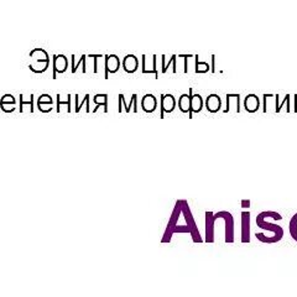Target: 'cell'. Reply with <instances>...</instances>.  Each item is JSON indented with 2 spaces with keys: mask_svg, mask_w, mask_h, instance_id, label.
Returning <instances> with one entry per match:
<instances>
[{
  "mask_svg": "<svg viewBox=\"0 0 297 297\" xmlns=\"http://www.w3.org/2000/svg\"><path fill=\"white\" fill-rule=\"evenodd\" d=\"M173 233H189L192 235L193 242L196 243H201L203 240L201 238L193 215H192L191 208H189L188 202L186 200H178L176 202L175 208H173L172 213H171L170 222H168L167 228H166V232L161 242H170Z\"/></svg>",
  "mask_w": 297,
  "mask_h": 297,
  "instance_id": "obj_1",
  "label": "cell"
},
{
  "mask_svg": "<svg viewBox=\"0 0 297 297\" xmlns=\"http://www.w3.org/2000/svg\"><path fill=\"white\" fill-rule=\"evenodd\" d=\"M281 219H282V216L274 211H264V212L259 213L255 221L256 226L265 232H269V234L266 237L258 238V240L266 243V244L280 242L283 237V229L282 227L275 224L274 221H281Z\"/></svg>",
  "mask_w": 297,
  "mask_h": 297,
  "instance_id": "obj_2",
  "label": "cell"
},
{
  "mask_svg": "<svg viewBox=\"0 0 297 297\" xmlns=\"http://www.w3.org/2000/svg\"><path fill=\"white\" fill-rule=\"evenodd\" d=\"M30 57L33 58V62L29 66L31 71L36 72V73L46 71L50 63V57L46 51L42 49H35L30 52Z\"/></svg>",
  "mask_w": 297,
  "mask_h": 297,
  "instance_id": "obj_3",
  "label": "cell"
},
{
  "mask_svg": "<svg viewBox=\"0 0 297 297\" xmlns=\"http://www.w3.org/2000/svg\"><path fill=\"white\" fill-rule=\"evenodd\" d=\"M217 221H222L224 223V240L226 243H234V218L227 211H221L215 215Z\"/></svg>",
  "mask_w": 297,
  "mask_h": 297,
  "instance_id": "obj_4",
  "label": "cell"
},
{
  "mask_svg": "<svg viewBox=\"0 0 297 297\" xmlns=\"http://www.w3.org/2000/svg\"><path fill=\"white\" fill-rule=\"evenodd\" d=\"M141 72H143L144 74H154L155 79L159 78V71H157V55L141 56Z\"/></svg>",
  "mask_w": 297,
  "mask_h": 297,
  "instance_id": "obj_5",
  "label": "cell"
},
{
  "mask_svg": "<svg viewBox=\"0 0 297 297\" xmlns=\"http://www.w3.org/2000/svg\"><path fill=\"white\" fill-rule=\"evenodd\" d=\"M233 109L235 113L242 112V97L238 93H228L226 95V108L223 109V113H229Z\"/></svg>",
  "mask_w": 297,
  "mask_h": 297,
  "instance_id": "obj_6",
  "label": "cell"
},
{
  "mask_svg": "<svg viewBox=\"0 0 297 297\" xmlns=\"http://www.w3.org/2000/svg\"><path fill=\"white\" fill-rule=\"evenodd\" d=\"M160 102H161V118L164 119V114L172 113L177 106V101H176L175 95L167 93V94L160 95Z\"/></svg>",
  "mask_w": 297,
  "mask_h": 297,
  "instance_id": "obj_7",
  "label": "cell"
},
{
  "mask_svg": "<svg viewBox=\"0 0 297 297\" xmlns=\"http://www.w3.org/2000/svg\"><path fill=\"white\" fill-rule=\"evenodd\" d=\"M104 58H106L104 60V67H106L104 77H106V79H108L109 73H116V72L119 71L122 62H120V58L117 55H106Z\"/></svg>",
  "mask_w": 297,
  "mask_h": 297,
  "instance_id": "obj_8",
  "label": "cell"
},
{
  "mask_svg": "<svg viewBox=\"0 0 297 297\" xmlns=\"http://www.w3.org/2000/svg\"><path fill=\"white\" fill-rule=\"evenodd\" d=\"M222 106H223L222 98L218 94H216V93L207 95V98L205 101V107L210 113H218L222 109Z\"/></svg>",
  "mask_w": 297,
  "mask_h": 297,
  "instance_id": "obj_9",
  "label": "cell"
},
{
  "mask_svg": "<svg viewBox=\"0 0 297 297\" xmlns=\"http://www.w3.org/2000/svg\"><path fill=\"white\" fill-rule=\"evenodd\" d=\"M243 106L248 113H256L260 109V98L254 93H250L243 101Z\"/></svg>",
  "mask_w": 297,
  "mask_h": 297,
  "instance_id": "obj_10",
  "label": "cell"
},
{
  "mask_svg": "<svg viewBox=\"0 0 297 297\" xmlns=\"http://www.w3.org/2000/svg\"><path fill=\"white\" fill-rule=\"evenodd\" d=\"M213 212H206V242H215V218Z\"/></svg>",
  "mask_w": 297,
  "mask_h": 297,
  "instance_id": "obj_11",
  "label": "cell"
},
{
  "mask_svg": "<svg viewBox=\"0 0 297 297\" xmlns=\"http://www.w3.org/2000/svg\"><path fill=\"white\" fill-rule=\"evenodd\" d=\"M242 242H250V212H242Z\"/></svg>",
  "mask_w": 297,
  "mask_h": 297,
  "instance_id": "obj_12",
  "label": "cell"
},
{
  "mask_svg": "<svg viewBox=\"0 0 297 297\" xmlns=\"http://www.w3.org/2000/svg\"><path fill=\"white\" fill-rule=\"evenodd\" d=\"M157 108V99L154 94L148 93L141 98V109L145 113H154Z\"/></svg>",
  "mask_w": 297,
  "mask_h": 297,
  "instance_id": "obj_13",
  "label": "cell"
},
{
  "mask_svg": "<svg viewBox=\"0 0 297 297\" xmlns=\"http://www.w3.org/2000/svg\"><path fill=\"white\" fill-rule=\"evenodd\" d=\"M189 95H191V109H189V118L192 119L193 113H200L203 109V98L202 95L193 94V88H189Z\"/></svg>",
  "mask_w": 297,
  "mask_h": 297,
  "instance_id": "obj_14",
  "label": "cell"
},
{
  "mask_svg": "<svg viewBox=\"0 0 297 297\" xmlns=\"http://www.w3.org/2000/svg\"><path fill=\"white\" fill-rule=\"evenodd\" d=\"M68 66V60L65 55H53V78L57 73H63Z\"/></svg>",
  "mask_w": 297,
  "mask_h": 297,
  "instance_id": "obj_15",
  "label": "cell"
},
{
  "mask_svg": "<svg viewBox=\"0 0 297 297\" xmlns=\"http://www.w3.org/2000/svg\"><path fill=\"white\" fill-rule=\"evenodd\" d=\"M123 68L127 73H135L139 68V60L135 55H127L122 62Z\"/></svg>",
  "mask_w": 297,
  "mask_h": 297,
  "instance_id": "obj_16",
  "label": "cell"
},
{
  "mask_svg": "<svg viewBox=\"0 0 297 297\" xmlns=\"http://www.w3.org/2000/svg\"><path fill=\"white\" fill-rule=\"evenodd\" d=\"M283 107L286 108L287 113H291V95L286 94L282 101H281L280 95L275 94V113H280Z\"/></svg>",
  "mask_w": 297,
  "mask_h": 297,
  "instance_id": "obj_17",
  "label": "cell"
},
{
  "mask_svg": "<svg viewBox=\"0 0 297 297\" xmlns=\"http://www.w3.org/2000/svg\"><path fill=\"white\" fill-rule=\"evenodd\" d=\"M176 58H177V55H171L168 58L166 55L161 56V62H162L161 72L162 73H166L171 66H173V73H176V72H177V67H176Z\"/></svg>",
  "mask_w": 297,
  "mask_h": 297,
  "instance_id": "obj_18",
  "label": "cell"
},
{
  "mask_svg": "<svg viewBox=\"0 0 297 297\" xmlns=\"http://www.w3.org/2000/svg\"><path fill=\"white\" fill-rule=\"evenodd\" d=\"M178 109L182 113H189V109H191V95L188 94H181L180 98L177 101Z\"/></svg>",
  "mask_w": 297,
  "mask_h": 297,
  "instance_id": "obj_19",
  "label": "cell"
},
{
  "mask_svg": "<svg viewBox=\"0 0 297 297\" xmlns=\"http://www.w3.org/2000/svg\"><path fill=\"white\" fill-rule=\"evenodd\" d=\"M39 108L40 111L46 113V112H50L52 109V98L49 94H42L41 97L39 98Z\"/></svg>",
  "mask_w": 297,
  "mask_h": 297,
  "instance_id": "obj_20",
  "label": "cell"
},
{
  "mask_svg": "<svg viewBox=\"0 0 297 297\" xmlns=\"http://www.w3.org/2000/svg\"><path fill=\"white\" fill-rule=\"evenodd\" d=\"M211 71V67L207 62H202L200 61V57L198 55H194V72L198 74L207 73V72Z\"/></svg>",
  "mask_w": 297,
  "mask_h": 297,
  "instance_id": "obj_21",
  "label": "cell"
},
{
  "mask_svg": "<svg viewBox=\"0 0 297 297\" xmlns=\"http://www.w3.org/2000/svg\"><path fill=\"white\" fill-rule=\"evenodd\" d=\"M93 101H94V103L97 104V108L93 111L94 113L98 111L101 106L104 107V113L108 112V94H95L94 97H93Z\"/></svg>",
  "mask_w": 297,
  "mask_h": 297,
  "instance_id": "obj_22",
  "label": "cell"
},
{
  "mask_svg": "<svg viewBox=\"0 0 297 297\" xmlns=\"http://www.w3.org/2000/svg\"><path fill=\"white\" fill-rule=\"evenodd\" d=\"M85 57H87V56L82 55L81 58H79L78 61H76V56H72V72H73V73L78 69L79 65H82V72L85 73V71H87V69H85Z\"/></svg>",
  "mask_w": 297,
  "mask_h": 297,
  "instance_id": "obj_23",
  "label": "cell"
},
{
  "mask_svg": "<svg viewBox=\"0 0 297 297\" xmlns=\"http://www.w3.org/2000/svg\"><path fill=\"white\" fill-rule=\"evenodd\" d=\"M288 231H290V235L292 237V239L297 242V213L292 216L290 223H288Z\"/></svg>",
  "mask_w": 297,
  "mask_h": 297,
  "instance_id": "obj_24",
  "label": "cell"
},
{
  "mask_svg": "<svg viewBox=\"0 0 297 297\" xmlns=\"http://www.w3.org/2000/svg\"><path fill=\"white\" fill-rule=\"evenodd\" d=\"M269 101H271V104H275V94H263V113H267L269 111Z\"/></svg>",
  "mask_w": 297,
  "mask_h": 297,
  "instance_id": "obj_25",
  "label": "cell"
},
{
  "mask_svg": "<svg viewBox=\"0 0 297 297\" xmlns=\"http://www.w3.org/2000/svg\"><path fill=\"white\" fill-rule=\"evenodd\" d=\"M136 102H138V94H133L132 99H130V103L128 104L127 109H125V112H127V113H130L133 109H135V112H138V106H136Z\"/></svg>",
  "mask_w": 297,
  "mask_h": 297,
  "instance_id": "obj_26",
  "label": "cell"
},
{
  "mask_svg": "<svg viewBox=\"0 0 297 297\" xmlns=\"http://www.w3.org/2000/svg\"><path fill=\"white\" fill-rule=\"evenodd\" d=\"M57 112L58 113H60V109H61V107L62 106H66L67 107V112H71V95L68 94V97H67V101L66 102H62V101H60V98H58V95H57Z\"/></svg>",
  "mask_w": 297,
  "mask_h": 297,
  "instance_id": "obj_27",
  "label": "cell"
},
{
  "mask_svg": "<svg viewBox=\"0 0 297 297\" xmlns=\"http://www.w3.org/2000/svg\"><path fill=\"white\" fill-rule=\"evenodd\" d=\"M177 57L183 58V63H184L183 72L184 73H188V60L189 58H193L194 56L193 55H177Z\"/></svg>",
  "mask_w": 297,
  "mask_h": 297,
  "instance_id": "obj_28",
  "label": "cell"
},
{
  "mask_svg": "<svg viewBox=\"0 0 297 297\" xmlns=\"http://www.w3.org/2000/svg\"><path fill=\"white\" fill-rule=\"evenodd\" d=\"M88 101H89V94H85V97H84V99H83V102H82L81 104H79L78 102H77V99H76V112H77V113H78V112L81 111V108H82L83 104L87 103Z\"/></svg>",
  "mask_w": 297,
  "mask_h": 297,
  "instance_id": "obj_29",
  "label": "cell"
},
{
  "mask_svg": "<svg viewBox=\"0 0 297 297\" xmlns=\"http://www.w3.org/2000/svg\"><path fill=\"white\" fill-rule=\"evenodd\" d=\"M240 205H242V208H250L251 202H250V200H244V201H242V203H240Z\"/></svg>",
  "mask_w": 297,
  "mask_h": 297,
  "instance_id": "obj_30",
  "label": "cell"
},
{
  "mask_svg": "<svg viewBox=\"0 0 297 297\" xmlns=\"http://www.w3.org/2000/svg\"><path fill=\"white\" fill-rule=\"evenodd\" d=\"M211 58H212V67H211V72H213V73H215V72H216V65H215V63H216V56L212 55V57H211Z\"/></svg>",
  "mask_w": 297,
  "mask_h": 297,
  "instance_id": "obj_31",
  "label": "cell"
},
{
  "mask_svg": "<svg viewBox=\"0 0 297 297\" xmlns=\"http://www.w3.org/2000/svg\"><path fill=\"white\" fill-rule=\"evenodd\" d=\"M293 104H295V107H293V112L297 113V94H293Z\"/></svg>",
  "mask_w": 297,
  "mask_h": 297,
  "instance_id": "obj_32",
  "label": "cell"
}]
</instances>
